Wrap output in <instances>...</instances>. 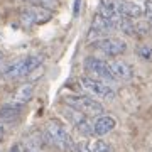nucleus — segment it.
Wrapping results in <instances>:
<instances>
[{"instance_id":"21","label":"nucleus","mask_w":152,"mask_h":152,"mask_svg":"<svg viewBox=\"0 0 152 152\" xmlns=\"http://www.w3.org/2000/svg\"><path fill=\"white\" fill-rule=\"evenodd\" d=\"M34 2H37L39 5H53V4H56V0H34Z\"/></svg>"},{"instance_id":"24","label":"nucleus","mask_w":152,"mask_h":152,"mask_svg":"<svg viewBox=\"0 0 152 152\" xmlns=\"http://www.w3.org/2000/svg\"><path fill=\"white\" fill-rule=\"evenodd\" d=\"M2 59H4V54H2V53H0V63H2Z\"/></svg>"},{"instance_id":"15","label":"nucleus","mask_w":152,"mask_h":152,"mask_svg":"<svg viewBox=\"0 0 152 152\" xmlns=\"http://www.w3.org/2000/svg\"><path fill=\"white\" fill-rule=\"evenodd\" d=\"M22 113V107L20 105H15V103H7L0 108V120L4 122H14L20 117Z\"/></svg>"},{"instance_id":"3","label":"nucleus","mask_w":152,"mask_h":152,"mask_svg":"<svg viewBox=\"0 0 152 152\" xmlns=\"http://www.w3.org/2000/svg\"><path fill=\"white\" fill-rule=\"evenodd\" d=\"M66 103H68V107L80 110V112H83L85 115H90V117H100L105 110L103 105L98 100H95L93 96H85V95L66 96Z\"/></svg>"},{"instance_id":"10","label":"nucleus","mask_w":152,"mask_h":152,"mask_svg":"<svg viewBox=\"0 0 152 152\" xmlns=\"http://www.w3.org/2000/svg\"><path fill=\"white\" fill-rule=\"evenodd\" d=\"M98 14L105 19H108L110 22H113L115 29H117V22L122 17L118 12V0H100Z\"/></svg>"},{"instance_id":"5","label":"nucleus","mask_w":152,"mask_h":152,"mask_svg":"<svg viewBox=\"0 0 152 152\" xmlns=\"http://www.w3.org/2000/svg\"><path fill=\"white\" fill-rule=\"evenodd\" d=\"M85 69L96 80H102V81H115V76L110 69V66L107 61L100 59V58H95V56H90L85 59Z\"/></svg>"},{"instance_id":"8","label":"nucleus","mask_w":152,"mask_h":152,"mask_svg":"<svg viewBox=\"0 0 152 152\" xmlns=\"http://www.w3.org/2000/svg\"><path fill=\"white\" fill-rule=\"evenodd\" d=\"M51 10L42 5H32L27 7L22 12V22L26 26H39V24H46L51 19Z\"/></svg>"},{"instance_id":"25","label":"nucleus","mask_w":152,"mask_h":152,"mask_svg":"<svg viewBox=\"0 0 152 152\" xmlns=\"http://www.w3.org/2000/svg\"><path fill=\"white\" fill-rule=\"evenodd\" d=\"M0 152H2V147H0Z\"/></svg>"},{"instance_id":"11","label":"nucleus","mask_w":152,"mask_h":152,"mask_svg":"<svg viewBox=\"0 0 152 152\" xmlns=\"http://www.w3.org/2000/svg\"><path fill=\"white\" fill-rule=\"evenodd\" d=\"M118 12L122 17L127 19H139L144 15V9L135 2H129V0H118Z\"/></svg>"},{"instance_id":"18","label":"nucleus","mask_w":152,"mask_h":152,"mask_svg":"<svg viewBox=\"0 0 152 152\" xmlns=\"http://www.w3.org/2000/svg\"><path fill=\"white\" fill-rule=\"evenodd\" d=\"M90 151L91 152H113L112 151V147L103 140H95L91 142V145H90Z\"/></svg>"},{"instance_id":"23","label":"nucleus","mask_w":152,"mask_h":152,"mask_svg":"<svg viewBox=\"0 0 152 152\" xmlns=\"http://www.w3.org/2000/svg\"><path fill=\"white\" fill-rule=\"evenodd\" d=\"M9 152H22V149H20V145H14V147H10Z\"/></svg>"},{"instance_id":"1","label":"nucleus","mask_w":152,"mask_h":152,"mask_svg":"<svg viewBox=\"0 0 152 152\" xmlns=\"http://www.w3.org/2000/svg\"><path fill=\"white\" fill-rule=\"evenodd\" d=\"M41 64H42V56L29 54V56H24V58L12 61L10 64H7L4 68V71H2V75L5 78H10V80H19V78H26L31 73H34Z\"/></svg>"},{"instance_id":"22","label":"nucleus","mask_w":152,"mask_h":152,"mask_svg":"<svg viewBox=\"0 0 152 152\" xmlns=\"http://www.w3.org/2000/svg\"><path fill=\"white\" fill-rule=\"evenodd\" d=\"M4 135H5V125L0 124V140L4 139Z\"/></svg>"},{"instance_id":"4","label":"nucleus","mask_w":152,"mask_h":152,"mask_svg":"<svg viewBox=\"0 0 152 152\" xmlns=\"http://www.w3.org/2000/svg\"><path fill=\"white\" fill-rule=\"evenodd\" d=\"M80 86L96 98H103V100H113L115 98L113 88L110 86L108 83L102 81V80H96V78L83 76V78H80Z\"/></svg>"},{"instance_id":"14","label":"nucleus","mask_w":152,"mask_h":152,"mask_svg":"<svg viewBox=\"0 0 152 152\" xmlns=\"http://www.w3.org/2000/svg\"><path fill=\"white\" fill-rule=\"evenodd\" d=\"M110 69H112V73H113L115 80H130L132 78V68L127 63H124V61H110L108 63Z\"/></svg>"},{"instance_id":"16","label":"nucleus","mask_w":152,"mask_h":152,"mask_svg":"<svg viewBox=\"0 0 152 152\" xmlns=\"http://www.w3.org/2000/svg\"><path fill=\"white\" fill-rule=\"evenodd\" d=\"M22 149V152H42V145H41V140L36 139V137H27L24 139L22 144H19Z\"/></svg>"},{"instance_id":"2","label":"nucleus","mask_w":152,"mask_h":152,"mask_svg":"<svg viewBox=\"0 0 152 152\" xmlns=\"http://www.w3.org/2000/svg\"><path fill=\"white\" fill-rule=\"evenodd\" d=\"M44 134L48 137V140L51 144H54L58 149H61V151H75L73 139H71L69 132L66 130V127L61 122H58V120H49L48 124H46Z\"/></svg>"},{"instance_id":"12","label":"nucleus","mask_w":152,"mask_h":152,"mask_svg":"<svg viewBox=\"0 0 152 152\" xmlns=\"http://www.w3.org/2000/svg\"><path fill=\"white\" fill-rule=\"evenodd\" d=\"M115 122L113 117H110V115H100L96 120H95V124H93V130L96 135H107L108 132H112L115 129Z\"/></svg>"},{"instance_id":"6","label":"nucleus","mask_w":152,"mask_h":152,"mask_svg":"<svg viewBox=\"0 0 152 152\" xmlns=\"http://www.w3.org/2000/svg\"><path fill=\"white\" fill-rule=\"evenodd\" d=\"M93 48L107 56H120L127 51V42L120 37H102L91 44Z\"/></svg>"},{"instance_id":"17","label":"nucleus","mask_w":152,"mask_h":152,"mask_svg":"<svg viewBox=\"0 0 152 152\" xmlns=\"http://www.w3.org/2000/svg\"><path fill=\"white\" fill-rule=\"evenodd\" d=\"M137 54H139V58L140 59H152V46H149V44H140L139 48H137Z\"/></svg>"},{"instance_id":"7","label":"nucleus","mask_w":152,"mask_h":152,"mask_svg":"<svg viewBox=\"0 0 152 152\" xmlns=\"http://www.w3.org/2000/svg\"><path fill=\"white\" fill-rule=\"evenodd\" d=\"M63 113H64V117L69 120L71 124L75 125V129L80 132L81 135L90 137V135H93V134H95V130H93V125L90 124V120H88V115H85L83 112L68 107V108L63 110Z\"/></svg>"},{"instance_id":"13","label":"nucleus","mask_w":152,"mask_h":152,"mask_svg":"<svg viewBox=\"0 0 152 152\" xmlns=\"http://www.w3.org/2000/svg\"><path fill=\"white\" fill-rule=\"evenodd\" d=\"M32 95H34V85L32 83H26V85H22V86L17 88L15 93L12 95V103L24 107L32 98Z\"/></svg>"},{"instance_id":"9","label":"nucleus","mask_w":152,"mask_h":152,"mask_svg":"<svg viewBox=\"0 0 152 152\" xmlns=\"http://www.w3.org/2000/svg\"><path fill=\"white\" fill-rule=\"evenodd\" d=\"M113 29H115L113 22H110L108 19H105L100 14H96V15L93 17L91 27L88 31V41H98V39H102V37H107V34L110 31H113Z\"/></svg>"},{"instance_id":"20","label":"nucleus","mask_w":152,"mask_h":152,"mask_svg":"<svg viewBox=\"0 0 152 152\" xmlns=\"http://www.w3.org/2000/svg\"><path fill=\"white\" fill-rule=\"evenodd\" d=\"M75 151H76V152H91V151H90V147H88L86 144H83V142H80V144H75Z\"/></svg>"},{"instance_id":"19","label":"nucleus","mask_w":152,"mask_h":152,"mask_svg":"<svg viewBox=\"0 0 152 152\" xmlns=\"http://www.w3.org/2000/svg\"><path fill=\"white\" fill-rule=\"evenodd\" d=\"M144 15L147 17L149 22H152V0H145V4H144Z\"/></svg>"}]
</instances>
